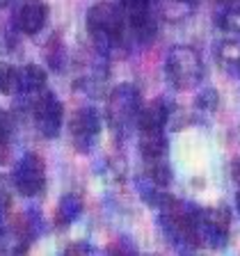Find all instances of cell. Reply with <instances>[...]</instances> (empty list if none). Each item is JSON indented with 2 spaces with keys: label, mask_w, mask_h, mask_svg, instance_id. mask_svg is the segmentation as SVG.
<instances>
[{
  "label": "cell",
  "mask_w": 240,
  "mask_h": 256,
  "mask_svg": "<svg viewBox=\"0 0 240 256\" xmlns=\"http://www.w3.org/2000/svg\"><path fill=\"white\" fill-rule=\"evenodd\" d=\"M231 176H234V181L240 186V156L234 158V162H231Z\"/></svg>",
  "instance_id": "23"
},
{
  "label": "cell",
  "mask_w": 240,
  "mask_h": 256,
  "mask_svg": "<svg viewBox=\"0 0 240 256\" xmlns=\"http://www.w3.org/2000/svg\"><path fill=\"white\" fill-rule=\"evenodd\" d=\"M140 108H142V98H140L138 87L130 85V82L114 87L110 92V96H108V108H106V117L110 128L117 130V133L119 130L126 133L133 124H138Z\"/></svg>",
  "instance_id": "3"
},
{
  "label": "cell",
  "mask_w": 240,
  "mask_h": 256,
  "mask_svg": "<svg viewBox=\"0 0 240 256\" xmlns=\"http://www.w3.org/2000/svg\"><path fill=\"white\" fill-rule=\"evenodd\" d=\"M18 87H21V74H18V66L2 62L0 64V94L16 96L18 94Z\"/></svg>",
  "instance_id": "18"
},
{
  "label": "cell",
  "mask_w": 240,
  "mask_h": 256,
  "mask_svg": "<svg viewBox=\"0 0 240 256\" xmlns=\"http://www.w3.org/2000/svg\"><path fill=\"white\" fill-rule=\"evenodd\" d=\"M124 26H126V18L122 10L112 2H96L87 12V32L101 55H110L114 48L122 46Z\"/></svg>",
  "instance_id": "1"
},
{
  "label": "cell",
  "mask_w": 240,
  "mask_h": 256,
  "mask_svg": "<svg viewBox=\"0 0 240 256\" xmlns=\"http://www.w3.org/2000/svg\"><path fill=\"white\" fill-rule=\"evenodd\" d=\"M156 5V12L162 14L167 21H181L194 7V0H151Z\"/></svg>",
  "instance_id": "16"
},
{
  "label": "cell",
  "mask_w": 240,
  "mask_h": 256,
  "mask_svg": "<svg viewBox=\"0 0 240 256\" xmlns=\"http://www.w3.org/2000/svg\"><path fill=\"white\" fill-rule=\"evenodd\" d=\"M170 122V108L162 98H154L146 106L140 108L138 114V130H165Z\"/></svg>",
  "instance_id": "10"
},
{
  "label": "cell",
  "mask_w": 240,
  "mask_h": 256,
  "mask_svg": "<svg viewBox=\"0 0 240 256\" xmlns=\"http://www.w3.org/2000/svg\"><path fill=\"white\" fill-rule=\"evenodd\" d=\"M82 208H85V204H82L80 194H74V192H71V194H64L58 204V210H55V224H58V226L71 224L74 220L80 218Z\"/></svg>",
  "instance_id": "15"
},
{
  "label": "cell",
  "mask_w": 240,
  "mask_h": 256,
  "mask_svg": "<svg viewBox=\"0 0 240 256\" xmlns=\"http://www.w3.org/2000/svg\"><path fill=\"white\" fill-rule=\"evenodd\" d=\"M90 256H101V254H96V252H92V254Z\"/></svg>",
  "instance_id": "26"
},
{
  "label": "cell",
  "mask_w": 240,
  "mask_h": 256,
  "mask_svg": "<svg viewBox=\"0 0 240 256\" xmlns=\"http://www.w3.org/2000/svg\"><path fill=\"white\" fill-rule=\"evenodd\" d=\"M10 2H12V0H0V10H5V7L10 5Z\"/></svg>",
  "instance_id": "25"
},
{
  "label": "cell",
  "mask_w": 240,
  "mask_h": 256,
  "mask_svg": "<svg viewBox=\"0 0 240 256\" xmlns=\"http://www.w3.org/2000/svg\"><path fill=\"white\" fill-rule=\"evenodd\" d=\"M28 110L32 112V119H34V126H37L39 135L46 140H55L62 133L64 126V110L62 103L58 101V96L50 90L42 92L39 96H34L30 103H26Z\"/></svg>",
  "instance_id": "4"
},
{
  "label": "cell",
  "mask_w": 240,
  "mask_h": 256,
  "mask_svg": "<svg viewBox=\"0 0 240 256\" xmlns=\"http://www.w3.org/2000/svg\"><path fill=\"white\" fill-rule=\"evenodd\" d=\"M194 106L199 108L202 112H215L220 106V94L218 90H204L197 94V98H194Z\"/></svg>",
  "instance_id": "19"
},
{
  "label": "cell",
  "mask_w": 240,
  "mask_h": 256,
  "mask_svg": "<svg viewBox=\"0 0 240 256\" xmlns=\"http://www.w3.org/2000/svg\"><path fill=\"white\" fill-rule=\"evenodd\" d=\"M21 74V87H18V96L23 98V103H30L34 96H39L42 92L48 90L46 85V71L37 64H26L18 69Z\"/></svg>",
  "instance_id": "11"
},
{
  "label": "cell",
  "mask_w": 240,
  "mask_h": 256,
  "mask_svg": "<svg viewBox=\"0 0 240 256\" xmlns=\"http://www.w3.org/2000/svg\"><path fill=\"white\" fill-rule=\"evenodd\" d=\"M108 252H110V256H140L138 252H135V247L130 245L126 238H119L117 242H112Z\"/></svg>",
  "instance_id": "21"
},
{
  "label": "cell",
  "mask_w": 240,
  "mask_h": 256,
  "mask_svg": "<svg viewBox=\"0 0 240 256\" xmlns=\"http://www.w3.org/2000/svg\"><path fill=\"white\" fill-rule=\"evenodd\" d=\"M94 252V247L87 242H71L66 250L62 252V256H90Z\"/></svg>",
  "instance_id": "22"
},
{
  "label": "cell",
  "mask_w": 240,
  "mask_h": 256,
  "mask_svg": "<svg viewBox=\"0 0 240 256\" xmlns=\"http://www.w3.org/2000/svg\"><path fill=\"white\" fill-rule=\"evenodd\" d=\"M199 245L208 250H222L229 242L231 213L224 206L199 210Z\"/></svg>",
  "instance_id": "5"
},
{
  "label": "cell",
  "mask_w": 240,
  "mask_h": 256,
  "mask_svg": "<svg viewBox=\"0 0 240 256\" xmlns=\"http://www.w3.org/2000/svg\"><path fill=\"white\" fill-rule=\"evenodd\" d=\"M165 78L176 92L197 90L204 80V62L199 53L190 46L172 48L165 60Z\"/></svg>",
  "instance_id": "2"
},
{
  "label": "cell",
  "mask_w": 240,
  "mask_h": 256,
  "mask_svg": "<svg viewBox=\"0 0 240 256\" xmlns=\"http://www.w3.org/2000/svg\"><path fill=\"white\" fill-rule=\"evenodd\" d=\"M140 154L144 158V165L167 160L165 130H140Z\"/></svg>",
  "instance_id": "12"
},
{
  "label": "cell",
  "mask_w": 240,
  "mask_h": 256,
  "mask_svg": "<svg viewBox=\"0 0 240 256\" xmlns=\"http://www.w3.org/2000/svg\"><path fill=\"white\" fill-rule=\"evenodd\" d=\"M122 14L130 26L138 39L149 42L156 32V23L151 18V0H122Z\"/></svg>",
  "instance_id": "8"
},
{
  "label": "cell",
  "mask_w": 240,
  "mask_h": 256,
  "mask_svg": "<svg viewBox=\"0 0 240 256\" xmlns=\"http://www.w3.org/2000/svg\"><path fill=\"white\" fill-rule=\"evenodd\" d=\"M12 138H14V117L0 108V165L12 160Z\"/></svg>",
  "instance_id": "17"
},
{
  "label": "cell",
  "mask_w": 240,
  "mask_h": 256,
  "mask_svg": "<svg viewBox=\"0 0 240 256\" xmlns=\"http://www.w3.org/2000/svg\"><path fill=\"white\" fill-rule=\"evenodd\" d=\"M12 186L23 197H37L46 186V165L37 154H26L12 170Z\"/></svg>",
  "instance_id": "6"
},
{
  "label": "cell",
  "mask_w": 240,
  "mask_h": 256,
  "mask_svg": "<svg viewBox=\"0 0 240 256\" xmlns=\"http://www.w3.org/2000/svg\"><path fill=\"white\" fill-rule=\"evenodd\" d=\"M215 60H218V66L226 76L240 78V39L238 37L222 39L215 46Z\"/></svg>",
  "instance_id": "13"
},
{
  "label": "cell",
  "mask_w": 240,
  "mask_h": 256,
  "mask_svg": "<svg viewBox=\"0 0 240 256\" xmlns=\"http://www.w3.org/2000/svg\"><path fill=\"white\" fill-rule=\"evenodd\" d=\"M215 23L224 32L240 37V0H222L215 12Z\"/></svg>",
  "instance_id": "14"
},
{
  "label": "cell",
  "mask_w": 240,
  "mask_h": 256,
  "mask_svg": "<svg viewBox=\"0 0 240 256\" xmlns=\"http://www.w3.org/2000/svg\"><path fill=\"white\" fill-rule=\"evenodd\" d=\"M12 178L0 174V215H7L12 210Z\"/></svg>",
  "instance_id": "20"
},
{
  "label": "cell",
  "mask_w": 240,
  "mask_h": 256,
  "mask_svg": "<svg viewBox=\"0 0 240 256\" xmlns=\"http://www.w3.org/2000/svg\"><path fill=\"white\" fill-rule=\"evenodd\" d=\"M236 210L240 213V190H238V194H236Z\"/></svg>",
  "instance_id": "24"
},
{
  "label": "cell",
  "mask_w": 240,
  "mask_h": 256,
  "mask_svg": "<svg viewBox=\"0 0 240 256\" xmlns=\"http://www.w3.org/2000/svg\"><path fill=\"white\" fill-rule=\"evenodd\" d=\"M46 23V5L42 0H26L16 14V28L23 34H37Z\"/></svg>",
  "instance_id": "9"
},
{
  "label": "cell",
  "mask_w": 240,
  "mask_h": 256,
  "mask_svg": "<svg viewBox=\"0 0 240 256\" xmlns=\"http://www.w3.org/2000/svg\"><path fill=\"white\" fill-rule=\"evenodd\" d=\"M103 128V117L96 108H80L74 112V117L69 119V133H71V142L80 154L92 151L94 142L98 140Z\"/></svg>",
  "instance_id": "7"
}]
</instances>
